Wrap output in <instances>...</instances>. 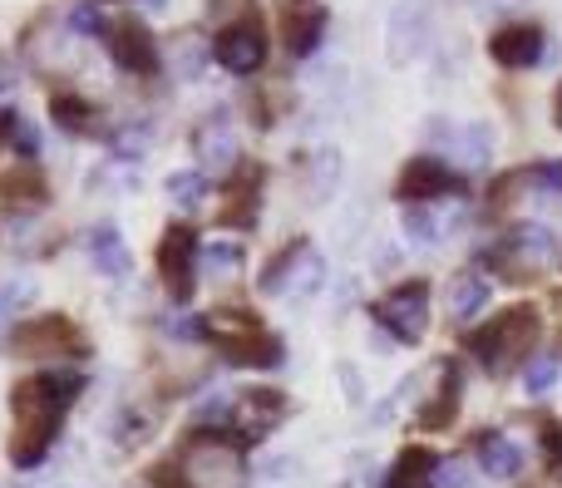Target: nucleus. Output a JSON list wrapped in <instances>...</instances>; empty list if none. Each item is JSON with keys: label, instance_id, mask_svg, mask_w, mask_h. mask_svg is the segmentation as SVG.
<instances>
[{"label": "nucleus", "instance_id": "nucleus-3", "mask_svg": "<svg viewBox=\"0 0 562 488\" xmlns=\"http://www.w3.org/2000/svg\"><path fill=\"white\" fill-rule=\"evenodd\" d=\"M178 474L188 479V488H247L243 440L223 430H193L178 450Z\"/></svg>", "mask_w": 562, "mask_h": 488}, {"label": "nucleus", "instance_id": "nucleus-20", "mask_svg": "<svg viewBox=\"0 0 562 488\" xmlns=\"http://www.w3.org/2000/svg\"><path fill=\"white\" fill-rule=\"evenodd\" d=\"M326 25H330V10L326 5L291 0V5H286V49H291V59L316 55L321 39H326Z\"/></svg>", "mask_w": 562, "mask_h": 488}, {"label": "nucleus", "instance_id": "nucleus-4", "mask_svg": "<svg viewBox=\"0 0 562 488\" xmlns=\"http://www.w3.org/2000/svg\"><path fill=\"white\" fill-rule=\"evenodd\" d=\"M207 341H217L227 365H247V371H272V365L286 361L281 336L262 331V321L243 306H223V311L207 316Z\"/></svg>", "mask_w": 562, "mask_h": 488}, {"label": "nucleus", "instance_id": "nucleus-37", "mask_svg": "<svg viewBox=\"0 0 562 488\" xmlns=\"http://www.w3.org/2000/svg\"><path fill=\"white\" fill-rule=\"evenodd\" d=\"M558 128H562V89H558Z\"/></svg>", "mask_w": 562, "mask_h": 488}, {"label": "nucleus", "instance_id": "nucleus-17", "mask_svg": "<svg viewBox=\"0 0 562 488\" xmlns=\"http://www.w3.org/2000/svg\"><path fill=\"white\" fill-rule=\"evenodd\" d=\"M286 410H291L286 395L272 390V385H257V390H243V400L233 405V420L243 430V440H262L286 420Z\"/></svg>", "mask_w": 562, "mask_h": 488}, {"label": "nucleus", "instance_id": "nucleus-36", "mask_svg": "<svg viewBox=\"0 0 562 488\" xmlns=\"http://www.w3.org/2000/svg\"><path fill=\"white\" fill-rule=\"evenodd\" d=\"M340 381H346V400H350V405L366 400V390H360V375L350 371V365H340Z\"/></svg>", "mask_w": 562, "mask_h": 488}, {"label": "nucleus", "instance_id": "nucleus-32", "mask_svg": "<svg viewBox=\"0 0 562 488\" xmlns=\"http://www.w3.org/2000/svg\"><path fill=\"white\" fill-rule=\"evenodd\" d=\"M69 30H75V35H109L99 0H79V5L69 10Z\"/></svg>", "mask_w": 562, "mask_h": 488}, {"label": "nucleus", "instance_id": "nucleus-24", "mask_svg": "<svg viewBox=\"0 0 562 488\" xmlns=\"http://www.w3.org/2000/svg\"><path fill=\"white\" fill-rule=\"evenodd\" d=\"M488 296H494L488 276L469 266V272H459L454 282H449V316H454V321H469V316H479L488 306Z\"/></svg>", "mask_w": 562, "mask_h": 488}, {"label": "nucleus", "instance_id": "nucleus-6", "mask_svg": "<svg viewBox=\"0 0 562 488\" xmlns=\"http://www.w3.org/2000/svg\"><path fill=\"white\" fill-rule=\"evenodd\" d=\"M158 282H164V292L173 296L178 306L193 302L198 292V262H203V247H198V232L188 223H173L164 237H158Z\"/></svg>", "mask_w": 562, "mask_h": 488}, {"label": "nucleus", "instance_id": "nucleus-33", "mask_svg": "<svg viewBox=\"0 0 562 488\" xmlns=\"http://www.w3.org/2000/svg\"><path fill=\"white\" fill-rule=\"evenodd\" d=\"M524 178L528 183H538L543 193H562V158H543V163L524 168Z\"/></svg>", "mask_w": 562, "mask_h": 488}, {"label": "nucleus", "instance_id": "nucleus-16", "mask_svg": "<svg viewBox=\"0 0 562 488\" xmlns=\"http://www.w3.org/2000/svg\"><path fill=\"white\" fill-rule=\"evenodd\" d=\"M193 154L203 168H217V173H233L237 168V128L233 118H227V109H213V114L203 118V124L193 128Z\"/></svg>", "mask_w": 562, "mask_h": 488}, {"label": "nucleus", "instance_id": "nucleus-31", "mask_svg": "<svg viewBox=\"0 0 562 488\" xmlns=\"http://www.w3.org/2000/svg\"><path fill=\"white\" fill-rule=\"evenodd\" d=\"M400 223H405V232H409V242H419V247H429V242H439V223H435V213H429V207H405V217H400Z\"/></svg>", "mask_w": 562, "mask_h": 488}, {"label": "nucleus", "instance_id": "nucleus-26", "mask_svg": "<svg viewBox=\"0 0 562 488\" xmlns=\"http://www.w3.org/2000/svg\"><path fill=\"white\" fill-rule=\"evenodd\" d=\"M0 138L10 144V154H20V163H35L40 158V128L20 109H0Z\"/></svg>", "mask_w": 562, "mask_h": 488}, {"label": "nucleus", "instance_id": "nucleus-19", "mask_svg": "<svg viewBox=\"0 0 562 488\" xmlns=\"http://www.w3.org/2000/svg\"><path fill=\"white\" fill-rule=\"evenodd\" d=\"M435 375H439L435 395H429V400L415 410V424H419V430H449V424H454V415H459V400H464V385H459L454 361H439Z\"/></svg>", "mask_w": 562, "mask_h": 488}, {"label": "nucleus", "instance_id": "nucleus-7", "mask_svg": "<svg viewBox=\"0 0 562 488\" xmlns=\"http://www.w3.org/2000/svg\"><path fill=\"white\" fill-rule=\"evenodd\" d=\"M488 257L498 262V272H504L508 282H524V276H533L538 266L558 262V232L543 223H518L498 237V247Z\"/></svg>", "mask_w": 562, "mask_h": 488}, {"label": "nucleus", "instance_id": "nucleus-14", "mask_svg": "<svg viewBox=\"0 0 562 488\" xmlns=\"http://www.w3.org/2000/svg\"><path fill=\"white\" fill-rule=\"evenodd\" d=\"M104 45H109V59H114L124 75H154L158 69V39L148 35V25H138V20L109 25Z\"/></svg>", "mask_w": 562, "mask_h": 488}, {"label": "nucleus", "instance_id": "nucleus-10", "mask_svg": "<svg viewBox=\"0 0 562 488\" xmlns=\"http://www.w3.org/2000/svg\"><path fill=\"white\" fill-rule=\"evenodd\" d=\"M375 321L400 345H419L429 331V282H400L375 302Z\"/></svg>", "mask_w": 562, "mask_h": 488}, {"label": "nucleus", "instance_id": "nucleus-9", "mask_svg": "<svg viewBox=\"0 0 562 488\" xmlns=\"http://www.w3.org/2000/svg\"><path fill=\"white\" fill-rule=\"evenodd\" d=\"M459 193H464V173L454 163H445L439 154H415L395 178V197L405 207H415V203L429 207L439 197H459Z\"/></svg>", "mask_w": 562, "mask_h": 488}, {"label": "nucleus", "instance_id": "nucleus-21", "mask_svg": "<svg viewBox=\"0 0 562 488\" xmlns=\"http://www.w3.org/2000/svg\"><path fill=\"white\" fill-rule=\"evenodd\" d=\"M257 188H262V168L243 163V168L233 173V183H227V197H233V203L217 213V223H223V227H252V223H257V207H262Z\"/></svg>", "mask_w": 562, "mask_h": 488}, {"label": "nucleus", "instance_id": "nucleus-30", "mask_svg": "<svg viewBox=\"0 0 562 488\" xmlns=\"http://www.w3.org/2000/svg\"><path fill=\"white\" fill-rule=\"evenodd\" d=\"M336 183H340V154H336V148H321V154H316V173H311V203H326Z\"/></svg>", "mask_w": 562, "mask_h": 488}, {"label": "nucleus", "instance_id": "nucleus-27", "mask_svg": "<svg viewBox=\"0 0 562 488\" xmlns=\"http://www.w3.org/2000/svg\"><path fill=\"white\" fill-rule=\"evenodd\" d=\"M49 118H55L65 134H94L99 109L89 104V99H79V94H55L49 99Z\"/></svg>", "mask_w": 562, "mask_h": 488}, {"label": "nucleus", "instance_id": "nucleus-18", "mask_svg": "<svg viewBox=\"0 0 562 488\" xmlns=\"http://www.w3.org/2000/svg\"><path fill=\"white\" fill-rule=\"evenodd\" d=\"M45 203H49V183L35 163H15L0 173V207H5V213L25 217V213H40Z\"/></svg>", "mask_w": 562, "mask_h": 488}, {"label": "nucleus", "instance_id": "nucleus-13", "mask_svg": "<svg viewBox=\"0 0 562 488\" xmlns=\"http://www.w3.org/2000/svg\"><path fill=\"white\" fill-rule=\"evenodd\" d=\"M429 138L439 144V158L454 163L459 173L484 168L488 158H494V128L488 124H445V118H435V124H429Z\"/></svg>", "mask_w": 562, "mask_h": 488}, {"label": "nucleus", "instance_id": "nucleus-5", "mask_svg": "<svg viewBox=\"0 0 562 488\" xmlns=\"http://www.w3.org/2000/svg\"><path fill=\"white\" fill-rule=\"evenodd\" d=\"M321 276H326V262H321L316 242H311V237H291L272 262L262 266L257 292L262 296H306L321 286Z\"/></svg>", "mask_w": 562, "mask_h": 488}, {"label": "nucleus", "instance_id": "nucleus-23", "mask_svg": "<svg viewBox=\"0 0 562 488\" xmlns=\"http://www.w3.org/2000/svg\"><path fill=\"white\" fill-rule=\"evenodd\" d=\"M89 262H94L104 276H128L134 257H128V247H124V237H119L114 223L89 227Z\"/></svg>", "mask_w": 562, "mask_h": 488}, {"label": "nucleus", "instance_id": "nucleus-12", "mask_svg": "<svg viewBox=\"0 0 562 488\" xmlns=\"http://www.w3.org/2000/svg\"><path fill=\"white\" fill-rule=\"evenodd\" d=\"M213 59L227 69V75H257L267 59V30L262 15H243L233 25H223L213 35Z\"/></svg>", "mask_w": 562, "mask_h": 488}, {"label": "nucleus", "instance_id": "nucleus-8", "mask_svg": "<svg viewBox=\"0 0 562 488\" xmlns=\"http://www.w3.org/2000/svg\"><path fill=\"white\" fill-rule=\"evenodd\" d=\"M435 35V0H395L385 20V59L395 69L415 65Z\"/></svg>", "mask_w": 562, "mask_h": 488}, {"label": "nucleus", "instance_id": "nucleus-25", "mask_svg": "<svg viewBox=\"0 0 562 488\" xmlns=\"http://www.w3.org/2000/svg\"><path fill=\"white\" fill-rule=\"evenodd\" d=\"M435 469H439V454L429 450H405L395 459V469L385 474V488H439L435 484Z\"/></svg>", "mask_w": 562, "mask_h": 488}, {"label": "nucleus", "instance_id": "nucleus-34", "mask_svg": "<svg viewBox=\"0 0 562 488\" xmlns=\"http://www.w3.org/2000/svg\"><path fill=\"white\" fill-rule=\"evenodd\" d=\"M144 144H148V128H124V134H114L119 158H144Z\"/></svg>", "mask_w": 562, "mask_h": 488}, {"label": "nucleus", "instance_id": "nucleus-15", "mask_svg": "<svg viewBox=\"0 0 562 488\" xmlns=\"http://www.w3.org/2000/svg\"><path fill=\"white\" fill-rule=\"evenodd\" d=\"M548 49V35L543 25H528V20H518V25H498L494 35H488V59L504 69H533L538 59H543Z\"/></svg>", "mask_w": 562, "mask_h": 488}, {"label": "nucleus", "instance_id": "nucleus-11", "mask_svg": "<svg viewBox=\"0 0 562 488\" xmlns=\"http://www.w3.org/2000/svg\"><path fill=\"white\" fill-rule=\"evenodd\" d=\"M10 345H15V355H89V336L59 311L20 321L10 331Z\"/></svg>", "mask_w": 562, "mask_h": 488}, {"label": "nucleus", "instance_id": "nucleus-1", "mask_svg": "<svg viewBox=\"0 0 562 488\" xmlns=\"http://www.w3.org/2000/svg\"><path fill=\"white\" fill-rule=\"evenodd\" d=\"M85 390L79 371H35L25 381L10 385V415H15V434H10V464L15 469H35L49 454L59 434V420Z\"/></svg>", "mask_w": 562, "mask_h": 488}, {"label": "nucleus", "instance_id": "nucleus-28", "mask_svg": "<svg viewBox=\"0 0 562 488\" xmlns=\"http://www.w3.org/2000/svg\"><path fill=\"white\" fill-rule=\"evenodd\" d=\"M164 193L173 197V207H198L207 197V173L203 168H173L164 178Z\"/></svg>", "mask_w": 562, "mask_h": 488}, {"label": "nucleus", "instance_id": "nucleus-29", "mask_svg": "<svg viewBox=\"0 0 562 488\" xmlns=\"http://www.w3.org/2000/svg\"><path fill=\"white\" fill-rule=\"evenodd\" d=\"M558 375H562V361L553 351H538V355H528V365H524V390L528 395H548L558 385Z\"/></svg>", "mask_w": 562, "mask_h": 488}, {"label": "nucleus", "instance_id": "nucleus-35", "mask_svg": "<svg viewBox=\"0 0 562 488\" xmlns=\"http://www.w3.org/2000/svg\"><path fill=\"white\" fill-rule=\"evenodd\" d=\"M203 266H243V247H233V242H217V247H207L203 252Z\"/></svg>", "mask_w": 562, "mask_h": 488}, {"label": "nucleus", "instance_id": "nucleus-22", "mask_svg": "<svg viewBox=\"0 0 562 488\" xmlns=\"http://www.w3.org/2000/svg\"><path fill=\"white\" fill-rule=\"evenodd\" d=\"M474 454H479V469H484L488 479H518V474H524V450H518V440L504 430L479 434Z\"/></svg>", "mask_w": 562, "mask_h": 488}, {"label": "nucleus", "instance_id": "nucleus-2", "mask_svg": "<svg viewBox=\"0 0 562 488\" xmlns=\"http://www.w3.org/2000/svg\"><path fill=\"white\" fill-rule=\"evenodd\" d=\"M538 336H543V316H538L533 306H504L494 321L469 331L464 351L474 355L488 375H504V371H514L524 355H538Z\"/></svg>", "mask_w": 562, "mask_h": 488}]
</instances>
